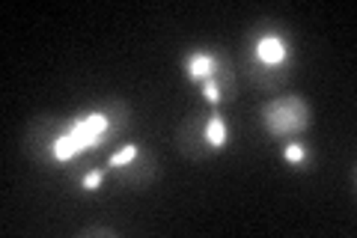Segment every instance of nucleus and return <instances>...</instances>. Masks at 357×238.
Masks as SVG:
<instances>
[{"instance_id": "nucleus-6", "label": "nucleus", "mask_w": 357, "mask_h": 238, "mask_svg": "<svg viewBox=\"0 0 357 238\" xmlns=\"http://www.w3.org/2000/svg\"><path fill=\"white\" fill-rule=\"evenodd\" d=\"M256 60H262L268 66H289V42L280 36V33H265V36H259L253 42V51H250Z\"/></svg>"}, {"instance_id": "nucleus-4", "label": "nucleus", "mask_w": 357, "mask_h": 238, "mask_svg": "<svg viewBox=\"0 0 357 238\" xmlns=\"http://www.w3.org/2000/svg\"><path fill=\"white\" fill-rule=\"evenodd\" d=\"M158 179H161V164H158V158H155L152 152H146V149H140L137 158L128 161L126 167H116L119 188L137 191V188H146L152 182H158Z\"/></svg>"}, {"instance_id": "nucleus-3", "label": "nucleus", "mask_w": 357, "mask_h": 238, "mask_svg": "<svg viewBox=\"0 0 357 238\" xmlns=\"http://www.w3.org/2000/svg\"><path fill=\"white\" fill-rule=\"evenodd\" d=\"M206 126H208V117H203V113H191V117H185L176 128V149L185 158H191V161H206V158L215 152L208 146Z\"/></svg>"}, {"instance_id": "nucleus-7", "label": "nucleus", "mask_w": 357, "mask_h": 238, "mask_svg": "<svg viewBox=\"0 0 357 238\" xmlns=\"http://www.w3.org/2000/svg\"><path fill=\"white\" fill-rule=\"evenodd\" d=\"M105 117H107V131L102 134V137H98V146L114 143L116 137H122V134H126L128 122H131V107H128V101L110 98L107 107H105Z\"/></svg>"}, {"instance_id": "nucleus-5", "label": "nucleus", "mask_w": 357, "mask_h": 238, "mask_svg": "<svg viewBox=\"0 0 357 238\" xmlns=\"http://www.w3.org/2000/svg\"><path fill=\"white\" fill-rule=\"evenodd\" d=\"M244 75H248V81L256 89H262V93H277V89L289 81V66H268L248 51L244 54Z\"/></svg>"}, {"instance_id": "nucleus-1", "label": "nucleus", "mask_w": 357, "mask_h": 238, "mask_svg": "<svg viewBox=\"0 0 357 238\" xmlns=\"http://www.w3.org/2000/svg\"><path fill=\"white\" fill-rule=\"evenodd\" d=\"M69 131V122L57 113H39L33 117L24 128V137H21V152H24L33 164L48 167L54 164V149H57V140Z\"/></svg>"}, {"instance_id": "nucleus-11", "label": "nucleus", "mask_w": 357, "mask_h": 238, "mask_svg": "<svg viewBox=\"0 0 357 238\" xmlns=\"http://www.w3.org/2000/svg\"><path fill=\"white\" fill-rule=\"evenodd\" d=\"M137 152H140V146L137 143H128V146H122L119 152H114L110 155V161H107V167H126L128 161H134V158H137Z\"/></svg>"}, {"instance_id": "nucleus-13", "label": "nucleus", "mask_w": 357, "mask_h": 238, "mask_svg": "<svg viewBox=\"0 0 357 238\" xmlns=\"http://www.w3.org/2000/svg\"><path fill=\"white\" fill-rule=\"evenodd\" d=\"M283 155H286V161H289V164H298V167L307 161V149H304V143H289Z\"/></svg>"}, {"instance_id": "nucleus-8", "label": "nucleus", "mask_w": 357, "mask_h": 238, "mask_svg": "<svg viewBox=\"0 0 357 238\" xmlns=\"http://www.w3.org/2000/svg\"><path fill=\"white\" fill-rule=\"evenodd\" d=\"M211 84L218 87L220 101H232L238 96V84H236V72H232V63L223 54H215V69H211Z\"/></svg>"}, {"instance_id": "nucleus-14", "label": "nucleus", "mask_w": 357, "mask_h": 238, "mask_svg": "<svg viewBox=\"0 0 357 238\" xmlns=\"http://www.w3.org/2000/svg\"><path fill=\"white\" fill-rule=\"evenodd\" d=\"M102 179H105V170H93V173H86L81 179V188L84 191H96L98 185H102Z\"/></svg>"}, {"instance_id": "nucleus-10", "label": "nucleus", "mask_w": 357, "mask_h": 238, "mask_svg": "<svg viewBox=\"0 0 357 238\" xmlns=\"http://www.w3.org/2000/svg\"><path fill=\"white\" fill-rule=\"evenodd\" d=\"M206 137H208V146H211V149H223V146L229 143V128H227V122H223L220 113H211V117H208Z\"/></svg>"}, {"instance_id": "nucleus-2", "label": "nucleus", "mask_w": 357, "mask_h": 238, "mask_svg": "<svg viewBox=\"0 0 357 238\" xmlns=\"http://www.w3.org/2000/svg\"><path fill=\"white\" fill-rule=\"evenodd\" d=\"M262 126L274 137H292L310 126V107L301 96L292 98H274L262 105Z\"/></svg>"}, {"instance_id": "nucleus-12", "label": "nucleus", "mask_w": 357, "mask_h": 238, "mask_svg": "<svg viewBox=\"0 0 357 238\" xmlns=\"http://www.w3.org/2000/svg\"><path fill=\"white\" fill-rule=\"evenodd\" d=\"M77 238H119V232L114 230V226H84L81 232H77Z\"/></svg>"}, {"instance_id": "nucleus-9", "label": "nucleus", "mask_w": 357, "mask_h": 238, "mask_svg": "<svg viewBox=\"0 0 357 238\" xmlns=\"http://www.w3.org/2000/svg\"><path fill=\"white\" fill-rule=\"evenodd\" d=\"M211 69H215V54H191L188 57V77L197 84H203L211 77Z\"/></svg>"}]
</instances>
